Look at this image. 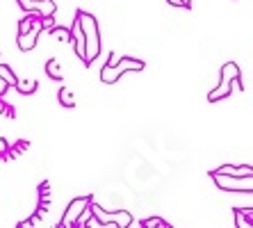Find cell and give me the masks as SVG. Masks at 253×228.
Instances as JSON below:
<instances>
[{
  "mask_svg": "<svg viewBox=\"0 0 253 228\" xmlns=\"http://www.w3.org/2000/svg\"><path fill=\"white\" fill-rule=\"evenodd\" d=\"M217 187L226 192H253V176H226V174H210Z\"/></svg>",
  "mask_w": 253,
  "mask_h": 228,
  "instance_id": "277c9868",
  "label": "cell"
},
{
  "mask_svg": "<svg viewBox=\"0 0 253 228\" xmlns=\"http://www.w3.org/2000/svg\"><path fill=\"white\" fill-rule=\"evenodd\" d=\"M235 226L237 228H251L253 226V208L244 210H235Z\"/></svg>",
  "mask_w": 253,
  "mask_h": 228,
  "instance_id": "30bf717a",
  "label": "cell"
},
{
  "mask_svg": "<svg viewBox=\"0 0 253 228\" xmlns=\"http://www.w3.org/2000/svg\"><path fill=\"white\" fill-rule=\"evenodd\" d=\"M167 2H169V5H173V7H183V2H180V0H167Z\"/></svg>",
  "mask_w": 253,
  "mask_h": 228,
  "instance_id": "7402d4cb",
  "label": "cell"
},
{
  "mask_svg": "<svg viewBox=\"0 0 253 228\" xmlns=\"http://www.w3.org/2000/svg\"><path fill=\"white\" fill-rule=\"evenodd\" d=\"M46 76L50 80H62V69H59V59H48L46 62Z\"/></svg>",
  "mask_w": 253,
  "mask_h": 228,
  "instance_id": "7c38bea8",
  "label": "cell"
},
{
  "mask_svg": "<svg viewBox=\"0 0 253 228\" xmlns=\"http://www.w3.org/2000/svg\"><path fill=\"white\" fill-rule=\"evenodd\" d=\"M89 217H91V208H89V205H87V208H84V210H83V215H80V217H78V219H76V224H73V226H78V228H80V226H84V224H87V219H89Z\"/></svg>",
  "mask_w": 253,
  "mask_h": 228,
  "instance_id": "ac0fdd59",
  "label": "cell"
},
{
  "mask_svg": "<svg viewBox=\"0 0 253 228\" xmlns=\"http://www.w3.org/2000/svg\"><path fill=\"white\" fill-rule=\"evenodd\" d=\"M0 78L9 85V87H14V82H16V76H14V71L9 69L7 64H0Z\"/></svg>",
  "mask_w": 253,
  "mask_h": 228,
  "instance_id": "5bb4252c",
  "label": "cell"
},
{
  "mask_svg": "<svg viewBox=\"0 0 253 228\" xmlns=\"http://www.w3.org/2000/svg\"><path fill=\"white\" fill-rule=\"evenodd\" d=\"M14 87H16L23 96H30V94H35V91H37V80H35V78H23V80H18V78H16Z\"/></svg>",
  "mask_w": 253,
  "mask_h": 228,
  "instance_id": "8fae6325",
  "label": "cell"
},
{
  "mask_svg": "<svg viewBox=\"0 0 253 228\" xmlns=\"http://www.w3.org/2000/svg\"><path fill=\"white\" fill-rule=\"evenodd\" d=\"M240 78H242L240 66H237L235 62H226V64L221 66V82H219L217 89H212L210 94H208V100H210V103H217V100L226 98V96H230V89L233 87L244 91V82H242Z\"/></svg>",
  "mask_w": 253,
  "mask_h": 228,
  "instance_id": "7a4b0ae2",
  "label": "cell"
},
{
  "mask_svg": "<svg viewBox=\"0 0 253 228\" xmlns=\"http://www.w3.org/2000/svg\"><path fill=\"white\" fill-rule=\"evenodd\" d=\"M141 69H144V62H141V59L121 57V59H117L114 64H105L100 69V80L105 82V85H114L124 73H128V71H141Z\"/></svg>",
  "mask_w": 253,
  "mask_h": 228,
  "instance_id": "3957f363",
  "label": "cell"
},
{
  "mask_svg": "<svg viewBox=\"0 0 253 228\" xmlns=\"http://www.w3.org/2000/svg\"><path fill=\"white\" fill-rule=\"evenodd\" d=\"M59 103L64 107H76V98H73L69 89H59Z\"/></svg>",
  "mask_w": 253,
  "mask_h": 228,
  "instance_id": "9a60e30c",
  "label": "cell"
},
{
  "mask_svg": "<svg viewBox=\"0 0 253 228\" xmlns=\"http://www.w3.org/2000/svg\"><path fill=\"white\" fill-rule=\"evenodd\" d=\"M183 2V7H192V0H180Z\"/></svg>",
  "mask_w": 253,
  "mask_h": 228,
  "instance_id": "603a6c76",
  "label": "cell"
},
{
  "mask_svg": "<svg viewBox=\"0 0 253 228\" xmlns=\"http://www.w3.org/2000/svg\"><path fill=\"white\" fill-rule=\"evenodd\" d=\"M91 196H80V199H73L69 205H66V210H64V215H62V222H59V226L62 228H71L73 224H76V219L80 215H83V210L87 208L89 203H91Z\"/></svg>",
  "mask_w": 253,
  "mask_h": 228,
  "instance_id": "8992f818",
  "label": "cell"
},
{
  "mask_svg": "<svg viewBox=\"0 0 253 228\" xmlns=\"http://www.w3.org/2000/svg\"><path fill=\"white\" fill-rule=\"evenodd\" d=\"M71 44H73V50H76V55L80 59L84 62V35H83V28H80V21H78V16H76V21H73V25H71Z\"/></svg>",
  "mask_w": 253,
  "mask_h": 228,
  "instance_id": "ba28073f",
  "label": "cell"
},
{
  "mask_svg": "<svg viewBox=\"0 0 253 228\" xmlns=\"http://www.w3.org/2000/svg\"><path fill=\"white\" fill-rule=\"evenodd\" d=\"M7 87H9V85H7V82L2 80V78H0V96H2V94L7 91Z\"/></svg>",
  "mask_w": 253,
  "mask_h": 228,
  "instance_id": "ffe728a7",
  "label": "cell"
},
{
  "mask_svg": "<svg viewBox=\"0 0 253 228\" xmlns=\"http://www.w3.org/2000/svg\"><path fill=\"white\" fill-rule=\"evenodd\" d=\"M89 208H91V215L96 217L100 222V226H121V228H128L132 226V215L126 210L121 212H105L100 205H96L94 201L89 203Z\"/></svg>",
  "mask_w": 253,
  "mask_h": 228,
  "instance_id": "5b68a950",
  "label": "cell"
},
{
  "mask_svg": "<svg viewBox=\"0 0 253 228\" xmlns=\"http://www.w3.org/2000/svg\"><path fill=\"white\" fill-rule=\"evenodd\" d=\"M141 228H169L171 224H167L165 219H160V217H151V219H144L141 224H137Z\"/></svg>",
  "mask_w": 253,
  "mask_h": 228,
  "instance_id": "4fadbf2b",
  "label": "cell"
},
{
  "mask_svg": "<svg viewBox=\"0 0 253 228\" xmlns=\"http://www.w3.org/2000/svg\"><path fill=\"white\" fill-rule=\"evenodd\" d=\"M212 174H226V176H253V169L251 167H233V164H224V167H219L214 169Z\"/></svg>",
  "mask_w": 253,
  "mask_h": 228,
  "instance_id": "9c48e42d",
  "label": "cell"
},
{
  "mask_svg": "<svg viewBox=\"0 0 253 228\" xmlns=\"http://www.w3.org/2000/svg\"><path fill=\"white\" fill-rule=\"evenodd\" d=\"M39 192H42V196H48V192H50V185H48V182H42V185H39Z\"/></svg>",
  "mask_w": 253,
  "mask_h": 228,
  "instance_id": "d6986e66",
  "label": "cell"
},
{
  "mask_svg": "<svg viewBox=\"0 0 253 228\" xmlns=\"http://www.w3.org/2000/svg\"><path fill=\"white\" fill-rule=\"evenodd\" d=\"M37 18H39L37 14H30V18H23V21L18 23V35H25V32H28V30L32 28V25H35Z\"/></svg>",
  "mask_w": 253,
  "mask_h": 228,
  "instance_id": "2e32d148",
  "label": "cell"
},
{
  "mask_svg": "<svg viewBox=\"0 0 253 228\" xmlns=\"http://www.w3.org/2000/svg\"><path fill=\"white\" fill-rule=\"evenodd\" d=\"M43 32V23H42V16L35 21V25L25 32V35H18V48L21 50H32V48L37 46V39H39V35Z\"/></svg>",
  "mask_w": 253,
  "mask_h": 228,
  "instance_id": "52a82bcc",
  "label": "cell"
},
{
  "mask_svg": "<svg viewBox=\"0 0 253 228\" xmlns=\"http://www.w3.org/2000/svg\"><path fill=\"white\" fill-rule=\"evenodd\" d=\"M76 16H78V21H80V28H83V35H84V64L89 66L100 55L98 21L87 12H78Z\"/></svg>",
  "mask_w": 253,
  "mask_h": 228,
  "instance_id": "6da1fadb",
  "label": "cell"
},
{
  "mask_svg": "<svg viewBox=\"0 0 253 228\" xmlns=\"http://www.w3.org/2000/svg\"><path fill=\"white\" fill-rule=\"evenodd\" d=\"M7 153V139H0V155Z\"/></svg>",
  "mask_w": 253,
  "mask_h": 228,
  "instance_id": "44dd1931",
  "label": "cell"
},
{
  "mask_svg": "<svg viewBox=\"0 0 253 228\" xmlns=\"http://www.w3.org/2000/svg\"><path fill=\"white\" fill-rule=\"evenodd\" d=\"M48 32H50V35H55V37H62L64 41L71 39V32L66 28H57V25H53V28H48Z\"/></svg>",
  "mask_w": 253,
  "mask_h": 228,
  "instance_id": "e0dca14e",
  "label": "cell"
}]
</instances>
